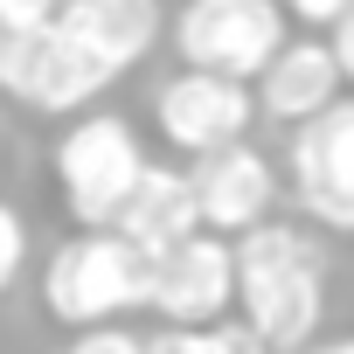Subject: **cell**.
<instances>
[{"label": "cell", "mask_w": 354, "mask_h": 354, "mask_svg": "<svg viewBox=\"0 0 354 354\" xmlns=\"http://www.w3.org/2000/svg\"><path fill=\"white\" fill-rule=\"evenodd\" d=\"M42 299L70 326H97L111 313H132V306H146V250L97 223V236H77L49 257Z\"/></svg>", "instance_id": "1"}, {"label": "cell", "mask_w": 354, "mask_h": 354, "mask_svg": "<svg viewBox=\"0 0 354 354\" xmlns=\"http://www.w3.org/2000/svg\"><path fill=\"white\" fill-rule=\"evenodd\" d=\"M174 35H181V56L195 70H223L250 84L264 56L285 42V8L278 0H188Z\"/></svg>", "instance_id": "2"}, {"label": "cell", "mask_w": 354, "mask_h": 354, "mask_svg": "<svg viewBox=\"0 0 354 354\" xmlns=\"http://www.w3.org/2000/svg\"><path fill=\"white\" fill-rule=\"evenodd\" d=\"M230 299H236V278H230V243L223 236L188 230V236L146 250V306H160L167 319L202 326V319H223Z\"/></svg>", "instance_id": "3"}, {"label": "cell", "mask_w": 354, "mask_h": 354, "mask_svg": "<svg viewBox=\"0 0 354 354\" xmlns=\"http://www.w3.org/2000/svg\"><path fill=\"white\" fill-rule=\"evenodd\" d=\"M139 167H146V160H139V139H132V125L111 118V111H104V118H84V125L56 146V181H63L77 223H111V209H118V195L132 188Z\"/></svg>", "instance_id": "4"}, {"label": "cell", "mask_w": 354, "mask_h": 354, "mask_svg": "<svg viewBox=\"0 0 354 354\" xmlns=\"http://www.w3.org/2000/svg\"><path fill=\"white\" fill-rule=\"evenodd\" d=\"M250 111H257V97L243 91V77L195 70V63L160 91V132L181 153H209L223 139H243L250 132Z\"/></svg>", "instance_id": "5"}, {"label": "cell", "mask_w": 354, "mask_h": 354, "mask_svg": "<svg viewBox=\"0 0 354 354\" xmlns=\"http://www.w3.org/2000/svg\"><path fill=\"white\" fill-rule=\"evenodd\" d=\"M292 181H299L306 209H319V223H333V230L354 223V111L340 97L319 104L313 118H299Z\"/></svg>", "instance_id": "6"}, {"label": "cell", "mask_w": 354, "mask_h": 354, "mask_svg": "<svg viewBox=\"0 0 354 354\" xmlns=\"http://www.w3.org/2000/svg\"><path fill=\"white\" fill-rule=\"evenodd\" d=\"M188 195H195V223H209L216 236H236L243 223H257L271 209V167L243 139H223L188 174Z\"/></svg>", "instance_id": "7"}, {"label": "cell", "mask_w": 354, "mask_h": 354, "mask_svg": "<svg viewBox=\"0 0 354 354\" xmlns=\"http://www.w3.org/2000/svg\"><path fill=\"white\" fill-rule=\"evenodd\" d=\"M56 28H63L70 42H84V49L118 77V70H132V63L153 49L160 8H153V0H63V8H56Z\"/></svg>", "instance_id": "8"}, {"label": "cell", "mask_w": 354, "mask_h": 354, "mask_svg": "<svg viewBox=\"0 0 354 354\" xmlns=\"http://www.w3.org/2000/svg\"><path fill=\"white\" fill-rule=\"evenodd\" d=\"M257 77H264V84H257V104H264L271 118H285V125H299V118H313L319 104L340 97V63H333V49H319V42H278Z\"/></svg>", "instance_id": "9"}, {"label": "cell", "mask_w": 354, "mask_h": 354, "mask_svg": "<svg viewBox=\"0 0 354 354\" xmlns=\"http://www.w3.org/2000/svg\"><path fill=\"white\" fill-rule=\"evenodd\" d=\"M111 230H118L125 243H139V250H160V243H174V236L202 230V223H195V195H188V174L139 167L132 188H125L118 209H111Z\"/></svg>", "instance_id": "10"}, {"label": "cell", "mask_w": 354, "mask_h": 354, "mask_svg": "<svg viewBox=\"0 0 354 354\" xmlns=\"http://www.w3.org/2000/svg\"><path fill=\"white\" fill-rule=\"evenodd\" d=\"M243 306H250L243 326H250L271 354H299V347L313 340V326H319V278H313V264H299V271H285V278L243 292Z\"/></svg>", "instance_id": "11"}, {"label": "cell", "mask_w": 354, "mask_h": 354, "mask_svg": "<svg viewBox=\"0 0 354 354\" xmlns=\"http://www.w3.org/2000/svg\"><path fill=\"white\" fill-rule=\"evenodd\" d=\"M104 84H111V70H104L84 42H70V35L49 21V35H42V49H35V70H28L21 97H28V104H42V111H70V104L97 97Z\"/></svg>", "instance_id": "12"}, {"label": "cell", "mask_w": 354, "mask_h": 354, "mask_svg": "<svg viewBox=\"0 0 354 354\" xmlns=\"http://www.w3.org/2000/svg\"><path fill=\"white\" fill-rule=\"evenodd\" d=\"M42 35H49V21H0V91H15V97H21Z\"/></svg>", "instance_id": "13"}, {"label": "cell", "mask_w": 354, "mask_h": 354, "mask_svg": "<svg viewBox=\"0 0 354 354\" xmlns=\"http://www.w3.org/2000/svg\"><path fill=\"white\" fill-rule=\"evenodd\" d=\"M21 250H28V230H21V216H15V209H0V292L15 285V271H21Z\"/></svg>", "instance_id": "14"}, {"label": "cell", "mask_w": 354, "mask_h": 354, "mask_svg": "<svg viewBox=\"0 0 354 354\" xmlns=\"http://www.w3.org/2000/svg\"><path fill=\"white\" fill-rule=\"evenodd\" d=\"M70 354H139V340L97 319V326H84V333H77V347H70Z\"/></svg>", "instance_id": "15"}, {"label": "cell", "mask_w": 354, "mask_h": 354, "mask_svg": "<svg viewBox=\"0 0 354 354\" xmlns=\"http://www.w3.org/2000/svg\"><path fill=\"white\" fill-rule=\"evenodd\" d=\"M63 0H0V21H56Z\"/></svg>", "instance_id": "16"}, {"label": "cell", "mask_w": 354, "mask_h": 354, "mask_svg": "<svg viewBox=\"0 0 354 354\" xmlns=\"http://www.w3.org/2000/svg\"><path fill=\"white\" fill-rule=\"evenodd\" d=\"M285 8L299 21H333V15H347V0H285Z\"/></svg>", "instance_id": "17"}, {"label": "cell", "mask_w": 354, "mask_h": 354, "mask_svg": "<svg viewBox=\"0 0 354 354\" xmlns=\"http://www.w3.org/2000/svg\"><path fill=\"white\" fill-rule=\"evenodd\" d=\"M313 354H354V347H347V340H326V347H313Z\"/></svg>", "instance_id": "18"}]
</instances>
